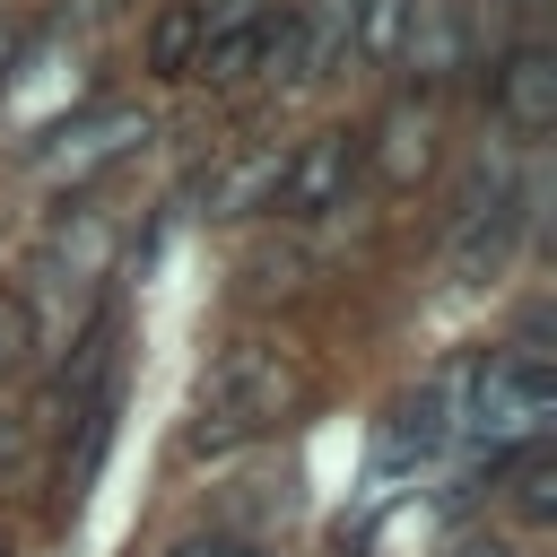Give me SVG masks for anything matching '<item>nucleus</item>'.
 Segmentation results:
<instances>
[{"label":"nucleus","instance_id":"obj_13","mask_svg":"<svg viewBox=\"0 0 557 557\" xmlns=\"http://www.w3.org/2000/svg\"><path fill=\"white\" fill-rule=\"evenodd\" d=\"M35 357V305L26 296H0V383Z\"/></svg>","mask_w":557,"mask_h":557},{"label":"nucleus","instance_id":"obj_7","mask_svg":"<svg viewBox=\"0 0 557 557\" xmlns=\"http://www.w3.org/2000/svg\"><path fill=\"white\" fill-rule=\"evenodd\" d=\"M487 96H496V113H505L522 139H540V131L557 122V61H548L540 44H513V52L487 70Z\"/></svg>","mask_w":557,"mask_h":557},{"label":"nucleus","instance_id":"obj_3","mask_svg":"<svg viewBox=\"0 0 557 557\" xmlns=\"http://www.w3.org/2000/svg\"><path fill=\"white\" fill-rule=\"evenodd\" d=\"M513 226H522V191L505 165H479L461 209H453V244H444V270L453 278H496V261L513 252Z\"/></svg>","mask_w":557,"mask_h":557},{"label":"nucleus","instance_id":"obj_11","mask_svg":"<svg viewBox=\"0 0 557 557\" xmlns=\"http://www.w3.org/2000/svg\"><path fill=\"white\" fill-rule=\"evenodd\" d=\"M200 0H183V9H165L157 17V35H148V70L157 78H191V61H200Z\"/></svg>","mask_w":557,"mask_h":557},{"label":"nucleus","instance_id":"obj_12","mask_svg":"<svg viewBox=\"0 0 557 557\" xmlns=\"http://www.w3.org/2000/svg\"><path fill=\"white\" fill-rule=\"evenodd\" d=\"M513 513L522 522H548L557 513V461H548V444H522L513 453Z\"/></svg>","mask_w":557,"mask_h":557},{"label":"nucleus","instance_id":"obj_16","mask_svg":"<svg viewBox=\"0 0 557 557\" xmlns=\"http://www.w3.org/2000/svg\"><path fill=\"white\" fill-rule=\"evenodd\" d=\"M174 557H270L261 540H226V531H209V540H183Z\"/></svg>","mask_w":557,"mask_h":557},{"label":"nucleus","instance_id":"obj_9","mask_svg":"<svg viewBox=\"0 0 557 557\" xmlns=\"http://www.w3.org/2000/svg\"><path fill=\"white\" fill-rule=\"evenodd\" d=\"M418 17H426V0H357V26H348V61H366V70L400 61V52L418 44Z\"/></svg>","mask_w":557,"mask_h":557},{"label":"nucleus","instance_id":"obj_5","mask_svg":"<svg viewBox=\"0 0 557 557\" xmlns=\"http://www.w3.org/2000/svg\"><path fill=\"white\" fill-rule=\"evenodd\" d=\"M52 148H35V174L61 191V183H87L96 165H113V157H131L139 139H148V122L131 113V104H96V113H78L70 131H44Z\"/></svg>","mask_w":557,"mask_h":557},{"label":"nucleus","instance_id":"obj_6","mask_svg":"<svg viewBox=\"0 0 557 557\" xmlns=\"http://www.w3.org/2000/svg\"><path fill=\"white\" fill-rule=\"evenodd\" d=\"M444 444H453V383H418V392L392 400V418L374 435V470H418Z\"/></svg>","mask_w":557,"mask_h":557},{"label":"nucleus","instance_id":"obj_10","mask_svg":"<svg viewBox=\"0 0 557 557\" xmlns=\"http://www.w3.org/2000/svg\"><path fill=\"white\" fill-rule=\"evenodd\" d=\"M278 165H287V148H252V157H235L226 174H209V218H244V209H261V200L278 191Z\"/></svg>","mask_w":557,"mask_h":557},{"label":"nucleus","instance_id":"obj_14","mask_svg":"<svg viewBox=\"0 0 557 557\" xmlns=\"http://www.w3.org/2000/svg\"><path fill=\"white\" fill-rule=\"evenodd\" d=\"M418 165H426V113H418V122L400 113V122H392V148H383V174H392V183H409Z\"/></svg>","mask_w":557,"mask_h":557},{"label":"nucleus","instance_id":"obj_17","mask_svg":"<svg viewBox=\"0 0 557 557\" xmlns=\"http://www.w3.org/2000/svg\"><path fill=\"white\" fill-rule=\"evenodd\" d=\"M453 557H513V548H505V540H461Z\"/></svg>","mask_w":557,"mask_h":557},{"label":"nucleus","instance_id":"obj_1","mask_svg":"<svg viewBox=\"0 0 557 557\" xmlns=\"http://www.w3.org/2000/svg\"><path fill=\"white\" fill-rule=\"evenodd\" d=\"M287 409H296V374H287V357L261 348V339H235V348L200 374V392H191L183 461H226V453H244L252 435H270Z\"/></svg>","mask_w":557,"mask_h":557},{"label":"nucleus","instance_id":"obj_2","mask_svg":"<svg viewBox=\"0 0 557 557\" xmlns=\"http://www.w3.org/2000/svg\"><path fill=\"white\" fill-rule=\"evenodd\" d=\"M548 409H557L548 357H540V348H487V357L470 366V400H453V426H461V435H479V444H487V461H496V453L540 444Z\"/></svg>","mask_w":557,"mask_h":557},{"label":"nucleus","instance_id":"obj_8","mask_svg":"<svg viewBox=\"0 0 557 557\" xmlns=\"http://www.w3.org/2000/svg\"><path fill=\"white\" fill-rule=\"evenodd\" d=\"M270 26H278V17H235V26H209V35H200L191 78H209V87H244V78L270 61Z\"/></svg>","mask_w":557,"mask_h":557},{"label":"nucleus","instance_id":"obj_15","mask_svg":"<svg viewBox=\"0 0 557 557\" xmlns=\"http://www.w3.org/2000/svg\"><path fill=\"white\" fill-rule=\"evenodd\" d=\"M26 453H35V426H26L17 409H0V479H17V470H26Z\"/></svg>","mask_w":557,"mask_h":557},{"label":"nucleus","instance_id":"obj_4","mask_svg":"<svg viewBox=\"0 0 557 557\" xmlns=\"http://www.w3.org/2000/svg\"><path fill=\"white\" fill-rule=\"evenodd\" d=\"M357 165H366V139H357V131H313V139H296V148H287L270 209H287V218H322V209H339V200H348Z\"/></svg>","mask_w":557,"mask_h":557}]
</instances>
